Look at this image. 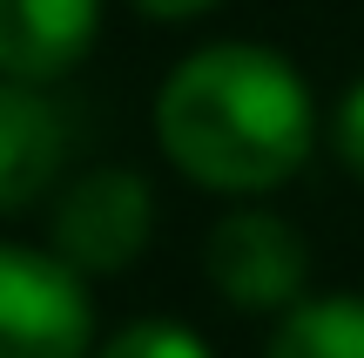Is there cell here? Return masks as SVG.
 I'll return each instance as SVG.
<instances>
[{
  "mask_svg": "<svg viewBox=\"0 0 364 358\" xmlns=\"http://www.w3.org/2000/svg\"><path fill=\"white\" fill-rule=\"evenodd\" d=\"M156 135L189 183L223 196H257L311 162L317 102L277 48L216 41L169 68L156 95Z\"/></svg>",
  "mask_w": 364,
  "mask_h": 358,
  "instance_id": "6da1fadb",
  "label": "cell"
},
{
  "mask_svg": "<svg viewBox=\"0 0 364 358\" xmlns=\"http://www.w3.org/2000/svg\"><path fill=\"white\" fill-rule=\"evenodd\" d=\"M0 358H95V305L54 251L0 243Z\"/></svg>",
  "mask_w": 364,
  "mask_h": 358,
  "instance_id": "7a4b0ae2",
  "label": "cell"
},
{
  "mask_svg": "<svg viewBox=\"0 0 364 358\" xmlns=\"http://www.w3.org/2000/svg\"><path fill=\"white\" fill-rule=\"evenodd\" d=\"M203 278L230 311H297L311 284V243L277 210H230L203 243Z\"/></svg>",
  "mask_w": 364,
  "mask_h": 358,
  "instance_id": "3957f363",
  "label": "cell"
},
{
  "mask_svg": "<svg viewBox=\"0 0 364 358\" xmlns=\"http://www.w3.org/2000/svg\"><path fill=\"white\" fill-rule=\"evenodd\" d=\"M156 196L135 169H88L54 203V257L81 278H115L149 251Z\"/></svg>",
  "mask_w": 364,
  "mask_h": 358,
  "instance_id": "277c9868",
  "label": "cell"
},
{
  "mask_svg": "<svg viewBox=\"0 0 364 358\" xmlns=\"http://www.w3.org/2000/svg\"><path fill=\"white\" fill-rule=\"evenodd\" d=\"M68 108L34 81H0V216L34 210L68 162Z\"/></svg>",
  "mask_w": 364,
  "mask_h": 358,
  "instance_id": "5b68a950",
  "label": "cell"
},
{
  "mask_svg": "<svg viewBox=\"0 0 364 358\" xmlns=\"http://www.w3.org/2000/svg\"><path fill=\"white\" fill-rule=\"evenodd\" d=\"M102 34V0H0V81H54Z\"/></svg>",
  "mask_w": 364,
  "mask_h": 358,
  "instance_id": "8992f818",
  "label": "cell"
},
{
  "mask_svg": "<svg viewBox=\"0 0 364 358\" xmlns=\"http://www.w3.org/2000/svg\"><path fill=\"white\" fill-rule=\"evenodd\" d=\"M263 358H364V291L304 298L297 311H284Z\"/></svg>",
  "mask_w": 364,
  "mask_h": 358,
  "instance_id": "52a82bcc",
  "label": "cell"
},
{
  "mask_svg": "<svg viewBox=\"0 0 364 358\" xmlns=\"http://www.w3.org/2000/svg\"><path fill=\"white\" fill-rule=\"evenodd\" d=\"M95 358H209V345L176 318H142V325H129V332H115Z\"/></svg>",
  "mask_w": 364,
  "mask_h": 358,
  "instance_id": "ba28073f",
  "label": "cell"
},
{
  "mask_svg": "<svg viewBox=\"0 0 364 358\" xmlns=\"http://www.w3.org/2000/svg\"><path fill=\"white\" fill-rule=\"evenodd\" d=\"M331 142H338V162L364 183V81H351L338 102V122H331Z\"/></svg>",
  "mask_w": 364,
  "mask_h": 358,
  "instance_id": "9c48e42d",
  "label": "cell"
},
{
  "mask_svg": "<svg viewBox=\"0 0 364 358\" xmlns=\"http://www.w3.org/2000/svg\"><path fill=\"white\" fill-rule=\"evenodd\" d=\"M135 7H142L149 21H196V14H209L216 0H135Z\"/></svg>",
  "mask_w": 364,
  "mask_h": 358,
  "instance_id": "30bf717a",
  "label": "cell"
}]
</instances>
